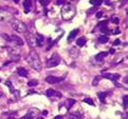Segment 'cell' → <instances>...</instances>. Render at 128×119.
<instances>
[{
    "instance_id": "30",
    "label": "cell",
    "mask_w": 128,
    "mask_h": 119,
    "mask_svg": "<svg viewBox=\"0 0 128 119\" xmlns=\"http://www.w3.org/2000/svg\"><path fill=\"white\" fill-rule=\"evenodd\" d=\"M39 2H40L41 5H44V6H47V5L50 3V0H39Z\"/></svg>"
},
{
    "instance_id": "22",
    "label": "cell",
    "mask_w": 128,
    "mask_h": 119,
    "mask_svg": "<svg viewBox=\"0 0 128 119\" xmlns=\"http://www.w3.org/2000/svg\"><path fill=\"white\" fill-rule=\"evenodd\" d=\"M90 3L93 4V5H95V6H98V5H101L104 2V0H90Z\"/></svg>"
},
{
    "instance_id": "34",
    "label": "cell",
    "mask_w": 128,
    "mask_h": 119,
    "mask_svg": "<svg viewBox=\"0 0 128 119\" xmlns=\"http://www.w3.org/2000/svg\"><path fill=\"white\" fill-rule=\"evenodd\" d=\"M95 16H96V18H102L103 13H102V12H97V13H96V15H95Z\"/></svg>"
},
{
    "instance_id": "3",
    "label": "cell",
    "mask_w": 128,
    "mask_h": 119,
    "mask_svg": "<svg viewBox=\"0 0 128 119\" xmlns=\"http://www.w3.org/2000/svg\"><path fill=\"white\" fill-rule=\"evenodd\" d=\"M9 23L11 24L13 30L16 31L17 33L22 34V33H26V32L28 31V26L26 25V23H23L22 21L16 19V18H12V19L9 21Z\"/></svg>"
},
{
    "instance_id": "9",
    "label": "cell",
    "mask_w": 128,
    "mask_h": 119,
    "mask_svg": "<svg viewBox=\"0 0 128 119\" xmlns=\"http://www.w3.org/2000/svg\"><path fill=\"white\" fill-rule=\"evenodd\" d=\"M103 77L107 78V79H110V80H112V81H116L121 78V76H120L119 74H108V73H106V74L103 75Z\"/></svg>"
},
{
    "instance_id": "24",
    "label": "cell",
    "mask_w": 128,
    "mask_h": 119,
    "mask_svg": "<svg viewBox=\"0 0 128 119\" xmlns=\"http://www.w3.org/2000/svg\"><path fill=\"white\" fill-rule=\"evenodd\" d=\"M101 32H102V33H105V35H108V34L111 33V31L109 30L107 26H103V28H101Z\"/></svg>"
},
{
    "instance_id": "37",
    "label": "cell",
    "mask_w": 128,
    "mask_h": 119,
    "mask_svg": "<svg viewBox=\"0 0 128 119\" xmlns=\"http://www.w3.org/2000/svg\"><path fill=\"white\" fill-rule=\"evenodd\" d=\"M114 52H115V50H114V49H110V51H109V54H114Z\"/></svg>"
},
{
    "instance_id": "31",
    "label": "cell",
    "mask_w": 128,
    "mask_h": 119,
    "mask_svg": "<svg viewBox=\"0 0 128 119\" xmlns=\"http://www.w3.org/2000/svg\"><path fill=\"white\" fill-rule=\"evenodd\" d=\"M111 21H112L113 23H115V24H118V23L120 22V19H119V18H116V17H114V18L111 19Z\"/></svg>"
},
{
    "instance_id": "42",
    "label": "cell",
    "mask_w": 128,
    "mask_h": 119,
    "mask_svg": "<svg viewBox=\"0 0 128 119\" xmlns=\"http://www.w3.org/2000/svg\"><path fill=\"white\" fill-rule=\"evenodd\" d=\"M0 80H1V79H0Z\"/></svg>"
},
{
    "instance_id": "29",
    "label": "cell",
    "mask_w": 128,
    "mask_h": 119,
    "mask_svg": "<svg viewBox=\"0 0 128 119\" xmlns=\"http://www.w3.org/2000/svg\"><path fill=\"white\" fill-rule=\"evenodd\" d=\"M127 95H124L123 96V105H124V109L127 110Z\"/></svg>"
},
{
    "instance_id": "40",
    "label": "cell",
    "mask_w": 128,
    "mask_h": 119,
    "mask_svg": "<svg viewBox=\"0 0 128 119\" xmlns=\"http://www.w3.org/2000/svg\"><path fill=\"white\" fill-rule=\"evenodd\" d=\"M15 3H19V0H14Z\"/></svg>"
},
{
    "instance_id": "35",
    "label": "cell",
    "mask_w": 128,
    "mask_h": 119,
    "mask_svg": "<svg viewBox=\"0 0 128 119\" xmlns=\"http://www.w3.org/2000/svg\"><path fill=\"white\" fill-rule=\"evenodd\" d=\"M94 11H95V7H92V9H90V11H89V12H88V15H91L92 13L94 12Z\"/></svg>"
},
{
    "instance_id": "14",
    "label": "cell",
    "mask_w": 128,
    "mask_h": 119,
    "mask_svg": "<svg viewBox=\"0 0 128 119\" xmlns=\"http://www.w3.org/2000/svg\"><path fill=\"white\" fill-rule=\"evenodd\" d=\"M17 74L20 76V77H26L28 76V70L25 68H17Z\"/></svg>"
},
{
    "instance_id": "21",
    "label": "cell",
    "mask_w": 128,
    "mask_h": 119,
    "mask_svg": "<svg viewBox=\"0 0 128 119\" xmlns=\"http://www.w3.org/2000/svg\"><path fill=\"white\" fill-rule=\"evenodd\" d=\"M20 119H34V114H33V112H32V110L28 113V114H26L23 117H21Z\"/></svg>"
},
{
    "instance_id": "17",
    "label": "cell",
    "mask_w": 128,
    "mask_h": 119,
    "mask_svg": "<svg viewBox=\"0 0 128 119\" xmlns=\"http://www.w3.org/2000/svg\"><path fill=\"white\" fill-rule=\"evenodd\" d=\"M75 102H76V101H75L74 99H67V101L65 102V105H66L67 109L70 110V109H71V107H73Z\"/></svg>"
},
{
    "instance_id": "2",
    "label": "cell",
    "mask_w": 128,
    "mask_h": 119,
    "mask_svg": "<svg viewBox=\"0 0 128 119\" xmlns=\"http://www.w3.org/2000/svg\"><path fill=\"white\" fill-rule=\"evenodd\" d=\"M60 14H62V17L64 20H71L72 18L75 16L76 10H75V7H74V5L68 3V4H65L62 7Z\"/></svg>"
},
{
    "instance_id": "28",
    "label": "cell",
    "mask_w": 128,
    "mask_h": 119,
    "mask_svg": "<svg viewBox=\"0 0 128 119\" xmlns=\"http://www.w3.org/2000/svg\"><path fill=\"white\" fill-rule=\"evenodd\" d=\"M101 76H96V77H95L94 79H93V81H92V85H96V84L98 83V81L101 80Z\"/></svg>"
},
{
    "instance_id": "7",
    "label": "cell",
    "mask_w": 128,
    "mask_h": 119,
    "mask_svg": "<svg viewBox=\"0 0 128 119\" xmlns=\"http://www.w3.org/2000/svg\"><path fill=\"white\" fill-rule=\"evenodd\" d=\"M64 80V77H55V76H49L46 78V81L50 84H54V83H59Z\"/></svg>"
},
{
    "instance_id": "33",
    "label": "cell",
    "mask_w": 128,
    "mask_h": 119,
    "mask_svg": "<svg viewBox=\"0 0 128 119\" xmlns=\"http://www.w3.org/2000/svg\"><path fill=\"white\" fill-rule=\"evenodd\" d=\"M120 43H121V41H120L119 39H116V40H114V42H113V45H120Z\"/></svg>"
},
{
    "instance_id": "18",
    "label": "cell",
    "mask_w": 128,
    "mask_h": 119,
    "mask_svg": "<svg viewBox=\"0 0 128 119\" xmlns=\"http://www.w3.org/2000/svg\"><path fill=\"white\" fill-rule=\"evenodd\" d=\"M79 116H81V114H79L78 112L77 113H68L67 118L68 119H79Z\"/></svg>"
},
{
    "instance_id": "27",
    "label": "cell",
    "mask_w": 128,
    "mask_h": 119,
    "mask_svg": "<svg viewBox=\"0 0 128 119\" xmlns=\"http://www.w3.org/2000/svg\"><path fill=\"white\" fill-rule=\"evenodd\" d=\"M107 24H108V21L107 20H103V21H101V22L97 23V26L103 28V26H107Z\"/></svg>"
},
{
    "instance_id": "16",
    "label": "cell",
    "mask_w": 128,
    "mask_h": 119,
    "mask_svg": "<svg viewBox=\"0 0 128 119\" xmlns=\"http://www.w3.org/2000/svg\"><path fill=\"white\" fill-rule=\"evenodd\" d=\"M97 41H98V43H106V42H108L109 41V37L107 35H101L100 37L97 38Z\"/></svg>"
},
{
    "instance_id": "5",
    "label": "cell",
    "mask_w": 128,
    "mask_h": 119,
    "mask_svg": "<svg viewBox=\"0 0 128 119\" xmlns=\"http://www.w3.org/2000/svg\"><path fill=\"white\" fill-rule=\"evenodd\" d=\"M59 63H60V58H59V56H58V54L54 53V54L48 59L47 67L48 68H54V67H57Z\"/></svg>"
},
{
    "instance_id": "8",
    "label": "cell",
    "mask_w": 128,
    "mask_h": 119,
    "mask_svg": "<svg viewBox=\"0 0 128 119\" xmlns=\"http://www.w3.org/2000/svg\"><path fill=\"white\" fill-rule=\"evenodd\" d=\"M26 40H28L31 47L36 46V35H34V34H32V33H29L28 35H26Z\"/></svg>"
},
{
    "instance_id": "41",
    "label": "cell",
    "mask_w": 128,
    "mask_h": 119,
    "mask_svg": "<svg viewBox=\"0 0 128 119\" xmlns=\"http://www.w3.org/2000/svg\"><path fill=\"white\" fill-rule=\"evenodd\" d=\"M7 119H15V118H14V117H9Z\"/></svg>"
},
{
    "instance_id": "11",
    "label": "cell",
    "mask_w": 128,
    "mask_h": 119,
    "mask_svg": "<svg viewBox=\"0 0 128 119\" xmlns=\"http://www.w3.org/2000/svg\"><path fill=\"white\" fill-rule=\"evenodd\" d=\"M45 41V37L41 34H36V45L37 46H42Z\"/></svg>"
},
{
    "instance_id": "26",
    "label": "cell",
    "mask_w": 128,
    "mask_h": 119,
    "mask_svg": "<svg viewBox=\"0 0 128 119\" xmlns=\"http://www.w3.org/2000/svg\"><path fill=\"white\" fill-rule=\"evenodd\" d=\"M84 102L85 103H87V104H90V105H94V102H93V100L91 98H85L84 99Z\"/></svg>"
},
{
    "instance_id": "13",
    "label": "cell",
    "mask_w": 128,
    "mask_h": 119,
    "mask_svg": "<svg viewBox=\"0 0 128 119\" xmlns=\"http://www.w3.org/2000/svg\"><path fill=\"white\" fill-rule=\"evenodd\" d=\"M78 32H79L78 28H75V30L71 31L70 34H69V36H68V39H67V40H68V42H70V41L73 40V39L75 38V36L77 35V34H78Z\"/></svg>"
},
{
    "instance_id": "39",
    "label": "cell",
    "mask_w": 128,
    "mask_h": 119,
    "mask_svg": "<svg viewBox=\"0 0 128 119\" xmlns=\"http://www.w3.org/2000/svg\"><path fill=\"white\" fill-rule=\"evenodd\" d=\"M28 94H36V92H35V91H30Z\"/></svg>"
},
{
    "instance_id": "6",
    "label": "cell",
    "mask_w": 128,
    "mask_h": 119,
    "mask_svg": "<svg viewBox=\"0 0 128 119\" xmlns=\"http://www.w3.org/2000/svg\"><path fill=\"white\" fill-rule=\"evenodd\" d=\"M13 18L12 14L6 10H3L0 7V23H6Z\"/></svg>"
},
{
    "instance_id": "15",
    "label": "cell",
    "mask_w": 128,
    "mask_h": 119,
    "mask_svg": "<svg viewBox=\"0 0 128 119\" xmlns=\"http://www.w3.org/2000/svg\"><path fill=\"white\" fill-rule=\"evenodd\" d=\"M32 5V0H25L23 1V7H25V13H29Z\"/></svg>"
},
{
    "instance_id": "19",
    "label": "cell",
    "mask_w": 128,
    "mask_h": 119,
    "mask_svg": "<svg viewBox=\"0 0 128 119\" xmlns=\"http://www.w3.org/2000/svg\"><path fill=\"white\" fill-rule=\"evenodd\" d=\"M86 38L85 37H81L79 39H77V41H76V44H77V46H79V47H82V46H84L85 45V43H86Z\"/></svg>"
},
{
    "instance_id": "38",
    "label": "cell",
    "mask_w": 128,
    "mask_h": 119,
    "mask_svg": "<svg viewBox=\"0 0 128 119\" xmlns=\"http://www.w3.org/2000/svg\"><path fill=\"white\" fill-rule=\"evenodd\" d=\"M42 115L47 116V115H48V112H47V111H44V112H42Z\"/></svg>"
},
{
    "instance_id": "36",
    "label": "cell",
    "mask_w": 128,
    "mask_h": 119,
    "mask_svg": "<svg viewBox=\"0 0 128 119\" xmlns=\"http://www.w3.org/2000/svg\"><path fill=\"white\" fill-rule=\"evenodd\" d=\"M53 119H64V117H63L62 115H57V116H55Z\"/></svg>"
},
{
    "instance_id": "23",
    "label": "cell",
    "mask_w": 128,
    "mask_h": 119,
    "mask_svg": "<svg viewBox=\"0 0 128 119\" xmlns=\"http://www.w3.org/2000/svg\"><path fill=\"white\" fill-rule=\"evenodd\" d=\"M5 85H6L7 88L10 89L11 92H14V93H16V94L18 93L17 91H15V90H14V88H13V84H12V82H11V81H6V82H5Z\"/></svg>"
},
{
    "instance_id": "4",
    "label": "cell",
    "mask_w": 128,
    "mask_h": 119,
    "mask_svg": "<svg viewBox=\"0 0 128 119\" xmlns=\"http://www.w3.org/2000/svg\"><path fill=\"white\" fill-rule=\"evenodd\" d=\"M2 37L10 43L12 46H22L23 45V40L20 37L16 35H9V34H2Z\"/></svg>"
},
{
    "instance_id": "10",
    "label": "cell",
    "mask_w": 128,
    "mask_h": 119,
    "mask_svg": "<svg viewBox=\"0 0 128 119\" xmlns=\"http://www.w3.org/2000/svg\"><path fill=\"white\" fill-rule=\"evenodd\" d=\"M46 95L48 97H52V96H57V97H62V95L60 93H58V92L54 91L53 89H48L46 91Z\"/></svg>"
},
{
    "instance_id": "1",
    "label": "cell",
    "mask_w": 128,
    "mask_h": 119,
    "mask_svg": "<svg viewBox=\"0 0 128 119\" xmlns=\"http://www.w3.org/2000/svg\"><path fill=\"white\" fill-rule=\"evenodd\" d=\"M26 61H28V63L30 64V67L32 68H34L35 71H38V72H40V71H41L42 63L40 61V59H39V56H38L37 53L31 52L30 54H29L28 58H26Z\"/></svg>"
},
{
    "instance_id": "25",
    "label": "cell",
    "mask_w": 128,
    "mask_h": 119,
    "mask_svg": "<svg viewBox=\"0 0 128 119\" xmlns=\"http://www.w3.org/2000/svg\"><path fill=\"white\" fill-rule=\"evenodd\" d=\"M37 84H38V81H37L36 79L30 80V81L28 82V85H29V86H31V88H32V86H35V85H37Z\"/></svg>"
},
{
    "instance_id": "12",
    "label": "cell",
    "mask_w": 128,
    "mask_h": 119,
    "mask_svg": "<svg viewBox=\"0 0 128 119\" xmlns=\"http://www.w3.org/2000/svg\"><path fill=\"white\" fill-rule=\"evenodd\" d=\"M108 55V52H101V53H98V54L95 55V60L96 61H103L104 60V58H105L106 56Z\"/></svg>"
},
{
    "instance_id": "20",
    "label": "cell",
    "mask_w": 128,
    "mask_h": 119,
    "mask_svg": "<svg viewBox=\"0 0 128 119\" xmlns=\"http://www.w3.org/2000/svg\"><path fill=\"white\" fill-rule=\"evenodd\" d=\"M97 96H98V98H100L101 101L104 103L106 97H107V93H106V92H100V93H97Z\"/></svg>"
},
{
    "instance_id": "32",
    "label": "cell",
    "mask_w": 128,
    "mask_h": 119,
    "mask_svg": "<svg viewBox=\"0 0 128 119\" xmlns=\"http://www.w3.org/2000/svg\"><path fill=\"white\" fill-rule=\"evenodd\" d=\"M64 3H65V0H57L56 1L57 5H60V4H64Z\"/></svg>"
}]
</instances>
